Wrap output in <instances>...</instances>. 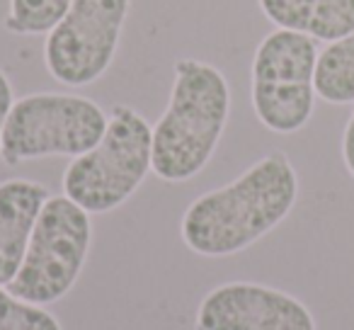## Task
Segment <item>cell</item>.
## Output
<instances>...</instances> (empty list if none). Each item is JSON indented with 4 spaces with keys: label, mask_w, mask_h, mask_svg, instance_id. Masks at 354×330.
Returning <instances> with one entry per match:
<instances>
[{
    "label": "cell",
    "mask_w": 354,
    "mask_h": 330,
    "mask_svg": "<svg viewBox=\"0 0 354 330\" xmlns=\"http://www.w3.org/2000/svg\"><path fill=\"white\" fill-rule=\"evenodd\" d=\"M197 330H315V318L308 306L286 291L255 282H228L202 299Z\"/></svg>",
    "instance_id": "cell-8"
},
{
    "label": "cell",
    "mask_w": 354,
    "mask_h": 330,
    "mask_svg": "<svg viewBox=\"0 0 354 330\" xmlns=\"http://www.w3.org/2000/svg\"><path fill=\"white\" fill-rule=\"evenodd\" d=\"M71 3L73 0H10L3 27L17 37L49 35L64 20Z\"/></svg>",
    "instance_id": "cell-12"
},
{
    "label": "cell",
    "mask_w": 354,
    "mask_h": 330,
    "mask_svg": "<svg viewBox=\"0 0 354 330\" xmlns=\"http://www.w3.org/2000/svg\"><path fill=\"white\" fill-rule=\"evenodd\" d=\"M46 199L49 190L35 180L0 183V286H8L20 272Z\"/></svg>",
    "instance_id": "cell-9"
},
{
    "label": "cell",
    "mask_w": 354,
    "mask_h": 330,
    "mask_svg": "<svg viewBox=\"0 0 354 330\" xmlns=\"http://www.w3.org/2000/svg\"><path fill=\"white\" fill-rule=\"evenodd\" d=\"M299 199V175L286 153L272 151L233 183L204 192L183 217V241L204 257H228L277 228Z\"/></svg>",
    "instance_id": "cell-1"
},
{
    "label": "cell",
    "mask_w": 354,
    "mask_h": 330,
    "mask_svg": "<svg viewBox=\"0 0 354 330\" xmlns=\"http://www.w3.org/2000/svg\"><path fill=\"white\" fill-rule=\"evenodd\" d=\"M107 122L104 109L83 95H25L15 100L8 114L0 158L10 168L49 156L78 158L97 146Z\"/></svg>",
    "instance_id": "cell-4"
},
{
    "label": "cell",
    "mask_w": 354,
    "mask_h": 330,
    "mask_svg": "<svg viewBox=\"0 0 354 330\" xmlns=\"http://www.w3.org/2000/svg\"><path fill=\"white\" fill-rule=\"evenodd\" d=\"M231 114V88L216 66L199 59L175 64L170 100L153 127L151 170L162 183H187L212 161Z\"/></svg>",
    "instance_id": "cell-2"
},
{
    "label": "cell",
    "mask_w": 354,
    "mask_h": 330,
    "mask_svg": "<svg viewBox=\"0 0 354 330\" xmlns=\"http://www.w3.org/2000/svg\"><path fill=\"white\" fill-rule=\"evenodd\" d=\"M15 98H12V85L8 80V75L0 71V141H3V129H6L8 114H10Z\"/></svg>",
    "instance_id": "cell-14"
},
{
    "label": "cell",
    "mask_w": 354,
    "mask_h": 330,
    "mask_svg": "<svg viewBox=\"0 0 354 330\" xmlns=\"http://www.w3.org/2000/svg\"><path fill=\"white\" fill-rule=\"evenodd\" d=\"M93 223L90 214L68 197H49L32 233L25 260L10 291L37 306L64 299L88 260Z\"/></svg>",
    "instance_id": "cell-6"
},
{
    "label": "cell",
    "mask_w": 354,
    "mask_h": 330,
    "mask_svg": "<svg viewBox=\"0 0 354 330\" xmlns=\"http://www.w3.org/2000/svg\"><path fill=\"white\" fill-rule=\"evenodd\" d=\"M315 93L328 104L354 102V32L318 54Z\"/></svg>",
    "instance_id": "cell-11"
},
{
    "label": "cell",
    "mask_w": 354,
    "mask_h": 330,
    "mask_svg": "<svg viewBox=\"0 0 354 330\" xmlns=\"http://www.w3.org/2000/svg\"><path fill=\"white\" fill-rule=\"evenodd\" d=\"M342 161H344L347 173L354 178V109H352V117H349L347 127H344V134H342Z\"/></svg>",
    "instance_id": "cell-15"
},
{
    "label": "cell",
    "mask_w": 354,
    "mask_h": 330,
    "mask_svg": "<svg viewBox=\"0 0 354 330\" xmlns=\"http://www.w3.org/2000/svg\"><path fill=\"white\" fill-rule=\"evenodd\" d=\"M127 15L129 0H73L46 35V71L68 88L100 80L114 61Z\"/></svg>",
    "instance_id": "cell-7"
},
{
    "label": "cell",
    "mask_w": 354,
    "mask_h": 330,
    "mask_svg": "<svg viewBox=\"0 0 354 330\" xmlns=\"http://www.w3.org/2000/svg\"><path fill=\"white\" fill-rule=\"evenodd\" d=\"M151 156L153 129L136 109L117 104L97 146L68 163L64 194L88 214L114 212L151 173Z\"/></svg>",
    "instance_id": "cell-3"
},
{
    "label": "cell",
    "mask_w": 354,
    "mask_h": 330,
    "mask_svg": "<svg viewBox=\"0 0 354 330\" xmlns=\"http://www.w3.org/2000/svg\"><path fill=\"white\" fill-rule=\"evenodd\" d=\"M315 39L299 32L274 30L260 42L250 68V100L262 127L296 134L315 109Z\"/></svg>",
    "instance_id": "cell-5"
},
{
    "label": "cell",
    "mask_w": 354,
    "mask_h": 330,
    "mask_svg": "<svg viewBox=\"0 0 354 330\" xmlns=\"http://www.w3.org/2000/svg\"><path fill=\"white\" fill-rule=\"evenodd\" d=\"M277 30L306 35L315 42H333L354 32V0H257Z\"/></svg>",
    "instance_id": "cell-10"
},
{
    "label": "cell",
    "mask_w": 354,
    "mask_h": 330,
    "mask_svg": "<svg viewBox=\"0 0 354 330\" xmlns=\"http://www.w3.org/2000/svg\"><path fill=\"white\" fill-rule=\"evenodd\" d=\"M0 330H61L56 315L0 286Z\"/></svg>",
    "instance_id": "cell-13"
}]
</instances>
